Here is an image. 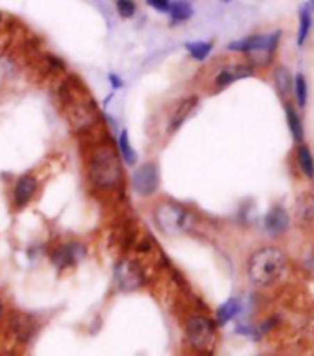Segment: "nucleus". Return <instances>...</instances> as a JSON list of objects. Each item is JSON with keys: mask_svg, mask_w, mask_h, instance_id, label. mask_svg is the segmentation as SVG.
Segmentation results:
<instances>
[{"mask_svg": "<svg viewBox=\"0 0 314 356\" xmlns=\"http://www.w3.org/2000/svg\"><path fill=\"white\" fill-rule=\"evenodd\" d=\"M285 253L279 248H262L250 257L248 262V277L257 286H268L276 282L285 271Z\"/></svg>", "mask_w": 314, "mask_h": 356, "instance_id": "obj_1", "label": "nucleus"}, {"mask_svg": "<svg viewBox=\"0 0 314 356\" xmlns=\"http://www.w3.org/2000/svg\"><path fill=\"white\" fill-rule=\"evenodd\" d=\"M89 174L93 183L100 188H113L120 181V177H123L120 163L109 146H102L93 154Z\"/></svg>", "mask_w": 314, "mask_h": 356, "instance_id": "obj_2", "label": "nucleus"}, {"mask_svg": "<svg viewBox=\"0 0 314 356\" xmlns=\"http://www.w3.org/2000/svg\"><path fill=\"white\" fill-rule=\"evenodd\" d=\"M281 32L267 33V35H251V38L240 39L235 43H229V50L233 52H246L256 65H267L272 61V56L276 52V47L279 43Z\"/></svg>", "mask_w": 314, "mask_h": 356, "instance_id": "obj_3", "label": "nucleus"}, {"mask_svg": "<svg viewBox=\"0 0 314 356\" xmlns=\"http://www.w3.org/2000/svg\"><path fill=\"white\" fill-rule=\"evenodd\" d=\"M214 323L205 316H191L185 323L187 341L196 351H207L214 343Z\"/></svg>", "mask_w": 314, "mask_h": 356, "instance_id": "obj_4", "label": "nucleus"}, {"mask_svg": "<svg viewBox=\"0 0 314 356\" xmlns=\"http://www.w3.org/2000/svg\"><path fill=\"white\" fill-rule=\"evenodd\" d=\"M155 223L163 233L176 234L180 231H185L189 227L191 216L185 209H181L176 203H161L159 207L155 209Z\"/></svg>", "mask_w": 314, "mask_h": 356, "instance_id": "obj_5", "label": "nucleus"}, {"mask_svg": "<svg viewBox=\"0 0 314 356\" xmlns=\"http://www.w3.org/2000/svg\"><path fill=\"white\" fill-rule=\"evenodd\" d=\"M115 282L118 290L123 292H134L137 288L143 286L144 273L139 264L134 261H120L115 268Z\"/></svg>", "mask_w": 314, "mask_h": 356, "instance_id": "obj_6", "label": "nucleus"}, {"mask_svg": "<svg viewBox=\"0 0 314 356\" xmlns=\"http://www.w3.org/2000/svg\"><path fill=\"white\" fill-rule=\"evenodd\" d=\"M132 185H134V191L137 192L139 196L154 194L157 191V186H159V170H157V166L152 165V163L139 166L137 170L134 172V176H132Z\"/></svg>", "mask_w": 314, "mask_h": 356, "instance_id": "obj_7", "label": "nucleus"}, {"mask_svg": "<svg viewBox=\"0 0 314 356\" xmlns=\"http://www.w3.org/2000/svg\"><path fill=\"white\" fill-rule=\"evenodd\" d=\"M86 253V250L81 248L80 244H65L61 248L52 253V262L59 270H63V268L74 266L78 259Z\"/></svg>", "mask_w": 314, "mask_h": 356, "instance_id": "obj_8", "label": "nucleus"}, {"mask_svg": "<svg viewBox=\"0 0 314 356\" xmlns=\"http://www.w3.org/2000/svg\"><path fill=\"white\" fill-rule=\"evenodd\" d=\"M251 74H253V69H251L250 65H229V67H224L217 74V86H231L235 81L244 80V78H248Z\"/></svg>", "mask_w": 314, "mask_h": 356, "instance_id": "obj_9", "label": "nucleus"}, {"mask_svg": "<svg viewBox=\"0 0 314 356\" xmlns=\"http://www.w3.org/2000/svg\"><path fill=\"white\" fill-rule=\"evenodd\" d=\"M288 225H290V218H288V213L283 207H274L265 218V229L270 234L285 233Z\"/></svg>", "mask_w": 314, "mask_h": 356, "instance_id": "obj_10", "label": "nucleus"}, {"mask_svg": "<svg viewBox=\"0 0 314 356\" xmlns=\"http://www.w3.org/2000/svg\"><path fill=\"white\" fill-rule=\"evenodd\" d=\"M38 181L32 176H22L21 179L17 181L15 185V203L17 207H24L30 200H32L33 192H36Z\"/></svg>", "mask_w": 314, "mask_h": 356, "instance_id": "obj_11", "label": "nucleus"}, {"mask_svg": "<svg viewBox=\"0 0 314 356\" xmlns=\"http://www.w3.org/2000/svg\"><path fill=\"white\" fill-rule=\"evenodd\" d=\"M240 312V301L237 298H231L228 299L219 310H217V321L219 325H226L229 323L231 319Z\"/></svg>", "mask_w": 314, "mask_h": 356, "instance_id": "obj_12", "label": "nucleus"}, {"mask_svg": "<svg viewBox=\"0 0 314 356\" xmlns=\"http://www.w3.org/2000/svg\"><path fill=\"white\" fill-rule=\"evenodd\" d=\"M274 83H276V89L279 90V95L285 98V96L290 92V87H292V76H290V70L287 67H277L274 70Z\"/></svg>", "mask_w": 314, "mask_h": 356, "instance_id": "obj_13", "label": "nucleus"}, {"mask_svg": "<svg viewBox=\"0 0 314 356\" xmlns=\"http://www.w3.org/2000/svg\"><path fill=\"white\" fill-rule=\"evenodd\" d=\"M285 113H287L288 129H290L294 140L299 143L304 138V124H301V118L298 117V113L294 111V107L290 104H285Z\"/></svg>", "mask_w": 314, "mask_h": 356, "instance_id": "obj_14", "label": "nucleus"}, {"mask_svg": "<svg viewBox=\"0 0 314 356\" xmlns=\"http://www.w3.org/2000/svg\"><path fill=\"white\" fill-rule=\"evenodd\" d=\"M298 165H299V170L304 172L305 176L314 177V157L311 154L309 146H299L298 148Z\"/></svg>", "mask_w": 314, "mask_h": 356, "instance_id": "obj_15", "label": "nucleus"}, {"mask_svg": "<svg viewBox=\"0 0 314 356\" xmlns=\"http://www.w3.org/2000/svg\"><path fill=\"white\" fill-rule=\"evenodd\" d=\"M171 17L172 24H178V22H185L192 17V6L189 2H171Z\"/></svg>", "mask_w": 314, "mask_h": 356, "instance_id": "obj_16", "label": "nucleus"}, {"mask_svg": "<svg viewBox=\"0 0 314 356\" xmlns=\"http://www.w3.org/2000/svg\"><path fill=\"white\" fill-rule=\"evenodd\" d=\"M118 148H120V155H123V159L126 161L129 166H134L135 163H137V155H135V149L132 148V144H129L128 131H126V129H123V131H120Z\"/></svg>", "mask_w": 314, "mask_h": 356, "instance_id": "obj_17", "label": "nucleus"}, {"mask_svg": "<svg viewBox=\"0 0 314 356\" xmlns=\"http://www.w3.org/2000/svg\"><path fill=\"white\" fill-rule=\"evenodd\" d=\"M311 26H313V19H311V11L307 8H301V13H299V30H298V44L305 43V39L309 35Z\"/></svg>", "mask_w": 314, "mask_h": 356, "instance_id": "obj_18", "label": "nucleus"}, {"mask_svg": "<svg viewBox=\"0 0 314 356\" xmlns=\"http://www.w3.org/2000/svg\"><path fill=\"white\" fill-rule=\"evenodd\" d=\"M194 106H196V98H189V100H185L183 104H181L180 109H178V113H176V117L172 118V126H171L172 131L180 128L181 124H183V120H185V118L191 115L192 107Z\"/></svg>", "mask_w": 314, "mask_h": 356, "instance_id": "obj_19", "label": "nucleus"}, {"mask_svg": "<svg viewBox=\"0 0 314 356\" xmlns=\"http://www.w3.org/2000/svg\"><path fill=\"white\" fill-rule=\"evenodd\" d=\"M185 48L189 50L192 58L198 59V61H203L207 58L211 50H213V44L211 43H203V41H196V43H187Z\"/></svg>", "mask_w": 314, "mask_h": 356, "instance_id": "obj_20", "label": "nucleus"}, {"mask_svg": "<svg viewBox=\"0 0 314 356\" xmlns=\"http://www.w3.org/2000/svg\"><path fill=\"white\" fill-rule=\"evenodd\" d=\"M296 100H298V106L301 109H305L307 106V80H305L304 74L296 76Z\"/></svg>", "mask_w": 314, "mask_h": 356, "instance_id": "obj_21", "label": "nucleus"}, {"mask_svg": "<svg viewBox=\"0 0 314 356\" xmlns=\"http://www.w3.org/2000/svg\"><path fill=\"white\" fill-rule=\"evenodd\" d=\"M17 327H15V332L21 336L22 340H28L30 334H32V321L24 316H17Z\"/></svg>", "mask_w": 314, "mask_h": 356, "instance_id": "obj_22", "label": "nucleus"}, {"mask_svg": "<svg viewBox=\"0 0 314 356\" xmlns=\"http://www.w3.org/2000/svg\"><path fill=\"white\" fill-rule=\"evenodd\" d=\"M117 10L124 19H129L135 13V4L134 2H128V0H120V2H117Z\"/></svg>", "mask_w": 314, "mask_h": 356, "instance_id": "obj_23", "label": "nucleus"}, {"mask_svg": "<svg viewBox=\"0 0 314 356\" xmlns=\"http://www.w3.org/2000/svg\"><path fill=\"white\" fill-rule=\"evenodd\" d=\"M148 4L157 11H165V13L171 11V2L168 0H148Z\"/></svg>", "mask_w": 314, "mask_h": 356, "instance_id": "obj_24", "label": "nucleus"}, {"mask_svg": "<svg viewBox=\"0 0 314 356\" xmlns=\"http://www.w3.org/2000/svg\"><path fill=\"white\" fill-rule=\"evenodd\" d=\"M109 81H111V87H113V89H118V87H123V81L118 80V76L109 74Z\"/></svg>", "mask_w": 314, "mask_h": 356, "instance_id": "obj_25", "label": "nucleus"}, {"mask_svg": "<svg viewBox=\"0 0 314 356\" xmlns=\"http://www.w3.org/2000/svg\"><path fill=\"white\" fill-rule=\"evenodd\" d=\"M305 8H307V10H314V2H307V4H305Z\"/></svg>", "mask_w": 314, "mask_h": 356, "instance_id": "obj_26", "label": "nucleus"}, {"mask_svg": "<svg viewBox=\"0 0 314 356\" xmlns=\"http://www.w3.org/2000/svg\"><path fill=\"white\" fill-rule=\"evenodd\" d=\"M0 314H2V305H0Z\"/></svg>", "mask_w": 314, "mask_h": 356, "instance_id": "obj_27", "label": "nucleus"}]
</instances>
